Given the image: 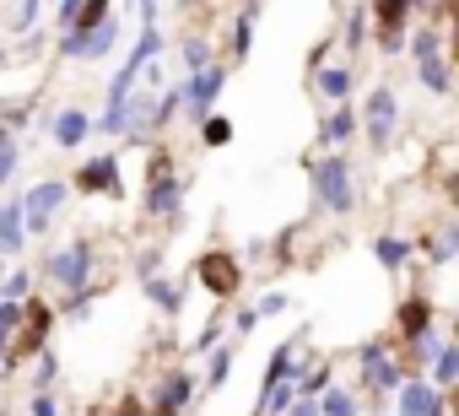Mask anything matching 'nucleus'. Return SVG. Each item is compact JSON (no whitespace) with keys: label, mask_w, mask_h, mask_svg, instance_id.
<instances>
[{"label":"nucleus","mask_w":459,"mask_h":416,"mask_svg":"<svg viewBox=\"0 0 459 416\" xmlns=\"http://www.w3.org/2000/svg\"><path fill=\"white\" fill-rule=\"evenodd\" d=\"M308 184H314V205H319L325 217H351L357 189H351V162H346L341 152L314 157V162H308Z\"/></svg>","instance_id":"1"},{"label":"nucleus","mask_w":459,"mask_h":416,"mask_svg":"<svg viewBox=\"0 0 459 416\" xmlns=\"http://www.w3.org/2000/svg\"><path fill=\"white\" fill-rule=\"evenodd\" d=\"M173 168H178V162H173L168 146H157V152L146 157V212L162 217V222H178V212H184V178H178Z\"/></svg>","instance_id":"2"},{"label":"nucleus","mask_w":459,"mask_h":416,"mask_svg":"<svg viewBox=\"0 0 459 416\" xmlns=\"http://www.w3.org/2000/svg\"><path fill=\"white\" fill-rule=\"evenodd\" d=\"M92 265H98V255H92L87 238L60 244V249H49V260H44V271L65 287V298H71V292H92Z\"/></svg>","instance_id":"3"},{"label":"nucleus","mask_w":459,"mask_h":416,"mask_svg":"<svg viewBox=\"0 0 459 416\" xmlns=\"http://www.w3.org/2000/svg\"><path fill=\"white\" fill-rule=\"evenodd\" d=\"M221 87H227V71H221V65H211V71H200V76H184V82H178V108L189 114V125H195V130L216 114Z\"/></svg>","instance_id":"4"},{"label":"nucleus","mask_w":459,"mask_h":416,"mask_svg":"<svg viewBox=\"0 0 459 416\" xmlns=\"http://www.w3.org/2000/svg\"><path fill=\"white\" fill-rule=\"evenodd\" d=\"M65 200H71V184H65V178H44V184H33V189L17 200V205H22V233H44Z\"/></svg>","instance_id":"5"},{"label":"nucleus","mask_w":459,"mask_h":416,"mask_svg":"<svg viewBox=\"0 0 459 416\" xmlns=\"http://www.w3.org/2000/svg\"><path fill=\"white\" fill-rule=\"evenodd\" d=\"M357 125L368 130L373 152H384V146L394 141V125H400V98H394V87H373L368 103H362V119H357Z\"/></svg>","instance_id":"6"},{"label":"nucleus","mask_w":459,"mask_h":416,"mask_svg":"<svg viewBox=\"0 0 459 416\" xmlns=\"http://www.w3.org/2000/svg\"><path fill=\"white\" fill-rule=\"evenodd\" d=\"M195 276H200V287H205L211 298H233V292H238V282H244V265H238V255L211 249V255H200V260H195Z\"/></svg>","instance_id":"7"},{"label":"nucleus","mask_w":459,"mask_h":416,"mask_svg":"<svg viewBox=\"0 0 459 416\" xmlns=\"http://www.w3.org/2000/svg\"><path fill=\"white\" fill-rule=\"evenodd\" d=\"M357 362H362V384H368L373 394H389V389H400V384H405V373H400V362L389 357V346H384V341L357 346Z\"/></svg>","instance_id":"8"},{"label":"nucleus","mask_w":459,"mask_h":416,"mask_svg":"<svg viewBox=\"0 0 459 416\" xmlns=\"http://www.w3.org/2000/svg\"><path fill=\"white\" fill-rule=\"evenodd\" d=\"M416 17V0H378L373 6V22H378V49L394 55L405 49V22Z\"/></svg>","instance_id":"9"},{"label":"nucleus","mask_w":459,"mask_h":416,"mask_svg":"<svg viewBox=\"0 0 459 416\" xmlns=\"http://www.w3.org/2000/svg\"><path fill=\"white\" fill-rule=\"evenodd\" d=\"M195 400V373H162L152 384V416H184V405Z\"/></svg>","instance_id":"10"},{"label":"nucleus","mask_w":459,"mask_h":416,"mask_svg":"<svg viewBox=\"0 0 459 416\" xmlns=\"http://www.w3.org/2000/svg\"><path fill=\"white\" fill-rule=\"evenodd\" d=\"M114 44H119V22L108 17V22L92 28V33H65V39H60V55H65V60H103Z\"/></svg>","instance_id":"11"},{"label":"nucleus","mask_w":459,"mask_h":416,"mask_svg":"<svg viewBox=\"0 0 459 416\" xmlns=\"http://www.w3.org/2000/svg\"><path fill=\"white\" fill-rule=\"evenodd\" d=\"M76 189L82 195H125V184H119V162L114 157H92V162H82L76 168Z\"/></svg>","instance_id":"12"},{"label":"nucleus","mask_w":459,"mask_h":416,"mask_svg":"<svg viewBox=\"0 0 459 416\" xmlns=\"http://www.w3.org/2000/svg\"><path fill=\"white\" fill-rule=\"evenodd\" d=\"M437 411H443V394H437L432 384L405 378V384L394 389V416H437Z\"/></svg>","instance_id":"13"},{"label":"nucleus","mask_w":459,"mask_h":416,"mask_svg":"<svg viewBox=\"0 0 459 416\" xmlns=\"http://www.w3.org/2000/svg\"><path fill=\"white\" fill-rule=\"evenodd\" d=\"M49 135H55V146H82V141L92 135V119H87L82 108H60V114L49 119Z\"/></svg>","instance_id":"14"},{"label":"nucleus","mask_w":459,"mask_h":416,"mask_svg":"<svg viewBox=\"0 0 459 416\" xmlns=\"http://www.w3.org/2000/svg\"><path fill=\"white\" fill-rule=\"evenodd\" d=\"M28 249V233H22V205L17 200H6V205H0V255H22Z\"/></svg>","instance_id":"15"},{"label":"nucleus","mask_w":459,"mask_h":416,"mask_svg":"<svg viewBox=\"0 0 459 416\" xmlns=\"http://www.w3.org/2000/svg\"><path fill=\"white\" fill-rule=\"evenodd\" d=\"M411 255H416V244H411V238H389V233H384V238H373V260H378L389 276H400V271L411 265Z\"/></svg>","instance_id":"16"},{"label":"nucleus","mask_w":459,"mask_h":416,"mask_svg":"<svg viewBox=\"0 0 459 416\" xmlns=\"http://www.w3.org/2000/svg\"><path fill=\"white\" fill-rule=\"evenodd\" d=\"M427 330H432V298H405V303H400V335L416 341V335H427Z\"/></svg>","instance_id":"17"},{"label":"nucleus","mask_w":459,"mask_h":416,"mask_svg":"<svg viewBox=\"0 0 459 416\" xmlns=\"http://www.w3.org/2000/svg\"><path fill=\"white\" fill-rule=\"evenodd\" d=\"M351 135H357V108H346V103L330 108L325 125H319V141H325V146H341V141H351Z\"/></svg>","instance_id":"18"},{"label":"nucleus","mask_w":459,"mask_h":416,"mask_svg":"<svg viewBox=\"0 0 459 416\" xmlns=\"http://www.w3.org/2000/svg\"><path fill=\"white\" fill-rule=\"evenodd\" d=\"M108 17H114L108 0H76V12H71V28H65V33H92V28H103Z\"/></svg>","instance_id":"19"},{"label":"nucleus","mask_w":459,"mask_h":416,"mask_svg":"<svg viewBox=\"0 0 459 416\" xmlns=\"http://www.w3.org/2000/svg\"><path fill=\"white\" fill-rule=\"evenodd\" d=\"M314 87H319V98H325V103H335V108H341V103H346V92H351V71H346V65H330V71H319V76H314Z\"/></svg>","instance_id":"20"},{"label":"nucleus","mask_w":459,"mask_h":416,"mask_svg":"<svg viewBox=\"0 0 459 416\" xmlns=\"http://www.w3.org/2000/svg\"><path fill=\"white\" fill-rule=\"evenodd\" d=\"M141 287H146V298H152V303H157V308H162V314H168V319H173V314H178V308H184V292H178V287H173V282H168V276H146V282H141Z\"/></svg>","instance_id":"21"},{"label":"nucleus","mask_w":459,"mask_h":416,"mask_svg":"<svg viewBox=\"0 0 459 416\" xmlns=\"http://www.w3.org/2000/svg\"><path fill=\"white\" fill-rule=\"evenodd\" d=\"M411 39V55H416V65H432V60H443V33L437 28H421V33H405Z\"/></svg>","instance_id":"22"},{"label":"nucleus","mask_w":459,"mask_h":416,"mask_svg":"<svg viewBox=\"0 0 459 416\" xmlns=\"http://www.w3.org/2000/svg\"><path fill=\"white\" fill-rule=\"evenodd\" d=\"M314 405H319V416H357V394H351V389H341V384H330Z\"/></svg>","instance_id":"23"},{"label":"nucleus","mask_w":459,"mask_h":416,"mask_svg":"<svg viewBox=\"0 0 459 416\" xmlns=\"http://www.w3.org/2000/svg\"><path fill=\"white\" fill-rule=\"evenodd\" d=\"M454 373H459V346H454V341H448V346H443V351H437V357H432V389H437V394H443V389H448V384H454Z\"/></svg>","instance_id":"24"},{"label":"nucleus","mask_w":459,"mask_h":416,"mask_svg":"<svg viewBox=\"0 0 459 416\" xmlns=\"http://www.w3.org/2000/svg\"><path fill=\"white\" fill-rule=\"evenodd\" d=\"M227 373H233V346H216V351L205 357V389H221Z\"/></svg>","instance_id":"25"},{"label":"nucleus","mask_w":459,"mask_h":416,"mask_svg":"<svg viewBox=\"0 0 459 416\" xmlns=\"http://www.w3.org/2000/svg\"><path fill=\"white\" fill-rule=\"evenodd\" d=\"M330 384H335V373H330V368H308V373L298 378V389H292V394H298V400H319Z\"/></svg>","instance_id":"26"},{"label":"nucleus","mask_w":459,"mask_h":416,"mask_svg":"<svg viewBox=\"0 0 459 416\" xmlns=\"http://www.w3.org/2000/svg\"><path fill=\"white\" fill-rule=\"evenodd\" d=\"M292 400H298L292 384H265V394H260V416H287Z\"/></svg>","instance_id":"27"},{"label":"nucleus","mask_w":459,"mask_h":416,"mask_svg":"<svg viewBox=\"0 0 459 416\" xmlns=\"http://www.w3.org/2000/svg\"><path fill=\"white\" fill-rule=\"evenodd\" d=\"M255 22H260V6H249V12L238 17V28H233V60L249 55V44H255Z\"/></svg>","instance_id":"28"},{"label":"nucleus","mask_w":459,"mask_h":416,"mask_svg":"<svg viewBox=\"0 0 459 416\" xmlns=\"http://www.w3.org/2000/svg\"><path fill=\"white\" fill-rule=\"evenodd\" d=\"M28 298H33V271H12L0 287V303H28Z\"/></svg>","instance_id":"29"},{"label":"nucleus","mask_w":459,"mask_h":416,"mask_svg":"<svg viewBox=\"0 0 459 416\" xmlns=\"http://www.w3.org/2000/svg\"><path fill=\"white\" fill-rule=\"evenodd\" d=\"M184 71H189V76L211 71V44H205V39H184Z\"/></svg>","instance_id":"30"},{"label":"nucleus","mask_w":459,"mask_h":416,"mask_svg":"<svg viewBox=\"0 0 459 416\" xmlns=\"http://www.w3.org/2000/svg\"><path fill=\"white\" fill-rule=\"evenodd\" d=\"M200 141H205V146H227V141H233V119H221V114H211V119L200 125Z\"/></svg>","instance_id":"31"},{"label":"nucleus","mask_w":459,"mask_h":416,"mask_svg":"<svg viewBox=\"0 0 459 416\" xmlns=\"http://www.w3.org/2000/svg\"><path fill=\"white\" fill-rule=\"evenodd\" d=\"M55 373H60V362H55V351H39V368H33V394H49V384H55Z\"/></svg>","instance_id":"32"},{"label":"nucleus","mask_w":459,"mask_h":416,"mask_svg":"<svg viewBox=\"0 0 459 416\" xmlns=\"http://www.w3.org/2000/svg\"><path fill=\"white\" fill-rule=\"evenodd\" d=\"M421 87L443 98V92H448V65H443V60H432V65H421Z\"/></svg>","instance_id":"33"},{"label":"nucleus","mask_w":459,"mask_h":416,"mask_svg":"<svg viewBox=\"0 0 459 416\" xmlns=\"http://www.w3.org/2000/svg\"><path fill=\"white\" fill-rule=\"evenodd\" d=\"M216 346H221V325H205V330L189 341V357H211Z\"/></svg>","instance_id":"34"},{"label":"nucleus","mask_w":459,"mask_h":416,"mask_svg":"<svg viewBox=\"0 0 459 416\" xmlns=\"http://www.w3.org/2000/svg\"><path fill=\"white\" fill-rule=\"evenodd\" d=\"M411 346H416V362H427V357H437V351L448 346V335H443V330H427V335H416Z\"/></svg>","instance_id":"35"},{"label":"nucleus","mask_w":459,"mask_h":416,"mask_svg":"<svg viewBox=\"0 0 459 416\" xmlns=\"http://www.w3.org/2000/svg\"><path fill=\"white\" fill-rule=\"evenodd\" d=\"M17 168H22V146H17V141H12V146H6V152H0V189H6V184H12V178H17Z\"/></svg>","instance_id":"36"},{"label":"nucleus","mask_w":459,"mask_h":416,"mask_svg":"<svg viewBox=\"0 0 459 416\" xmlns=\"http://www.w3.org/2000/svg\"><path fill=\"white\" fill-rule=\"evenodd\" d=\"M454 244H459V228L448 222V228H443V238L432 244V265H448V260H454Z\"/></svg>","instance_id":"37"},{"label":"nucleus","mask_w":459,"mask_h":416,"mask_svg":"<svg viewBox=\"0 0 459 416\" xmlns=\"http://www.w3.org/2000/svg\"><path fill=\"white\" fill-rule=\"evenodd\" d=\"M60 314H65V319H76V325H82V319H87V314H92V292H71V298H65V303H60Z\"/></svg>","instance_id":"38"},{"label":"nucleus","mask_w":459,"mask_h":416,"mask_svg":"<svg viewBox=\"0 0 459 416\" xmlns=\"http://www.w3.org/2000/svg\"><path fill=\"white\" fill-rule=\"evenodd\" d=\"M362 22H368V6H351V17H346V44L351 49H362Z\"/></svg>","instance_id":"39"},{"label":"nucleus","mask_w":459,"mask_h":416,"mask_svg":"<svg viewBox=\"0 0 459 416\" xmlns=\"http://www.w3.org/2000/svg\"><path fill=\"white\" fill-rule=\"evenodd\" d=\"M287 303H292V298H287V292H265V298H260V303H255V319H271V314H281V308H287Z\"/></svg>","instance_id":"40"},{"label":"nucleus","mask_w":459,"mask_h":416,"mask_svg":"<svg viewBox=\"0 0 459 416\" xmlns=\"http://www.w3.org/2000/svg\"><path fill=\"white\" fill-rule=\"evenodd\" d=\"M6 17H12V28H33V22L44 17V6H12Z\"/></svg>","instance_id":"41"},{"label":"nucleus","mask_w":459,"mask_h":416,"mask_svg":"<svg viewBox=\"0 0 459 416\" xmlns=\"http://www.w3.org/2000/svg\"><path fill=\"white\" fill-rule=\"evenodd\" d=\"M135 276H141V282H146V276H162V260H157V255L146 249V255L135 260Z\"/></svg>","instance_id":"42"},{"label":"nucleus","mask_w":459,"mask_h":416,"mask_svg":"<svg viewBox=\"0 0 459 416\" xmlns=\"http://www.w3.org/2000/svg\"><path fill=\"white\" fill-rule=\"evenodd\" d=\"M260 319H255V308H233V335H249Z\"/></svg>","instance_id":"43"},{"label":"nucleus","mask_w":459,"mask_h":416,"mask_svg":"<svg viewBox=\"0 0 459 416\" xmlns=\"http://www.w3.org/2000/svg\"><path fill=\"white\" fill-rule=\"evenodd\" d=\"M28 416H60V405H55L49 394H33V400H28Z\"/></svg>","instance_id":"44"},{"label":"nucleus","mask_w":459,"mask_h":416,"mask_svg":"<svg viewBox=\"0 0 459 416\" xmlns=\"http://www.w3.org/2000/svg\"><path fill=\"white\" fill-rule=\"evenodd\" d=\"M287 416H319V405H314V400H292Z\"/></svg>","instance_id":"45"},{"label":"nucleus","mask_w":459,"mask_h":416,"mask_svg":"<svg viewBox=\"0 0 459 416\" xmlns=\"http://www.w3.org/2000/svg\"><path fill=\"white\" fill-rule=\"evenodd\" d=\"M276 260H281V265L292 260V233H281V238H276Z\"/></svg>","instance_id":"46"},{"label":"nucleus","mask_w":459,"mask_h":416,"mask_svg":"<svg viewBox=\"0 0 459 416\" xmlns=\"http://www.w3.org/2000/svg\"><path fill=\"white\" fill-rule=\"evenodd\" d=\"M6 146H12V125H6V119H0V152H6Z\"/></svg>","instance_id":"47"},{"label":"nucleus","mask_w":459,"mask_h":416,"mask_svg":"<svg viewBox=\"0 0 459 416\" xmlns=\"http://www.w3.org/2000/svg\"><path fill=\"white\" fill-rule=\"evenodd\" d=\"M0 65H6V49H0Z\"/></svg>","instance_id":"48"},{"label":"nucleus","mask_w":459,"mask_h":416,"mask_svg":"<svg viewBox=\"0 0 459 416\" xmlns=\"http://www.w3.org/2000/svg\"><path fill=\"white\" fill-rule=\"evenodd\" d=\"M437 416H443V411H437Z\"/></svg>","instance_id":"49"}]
</instances>
